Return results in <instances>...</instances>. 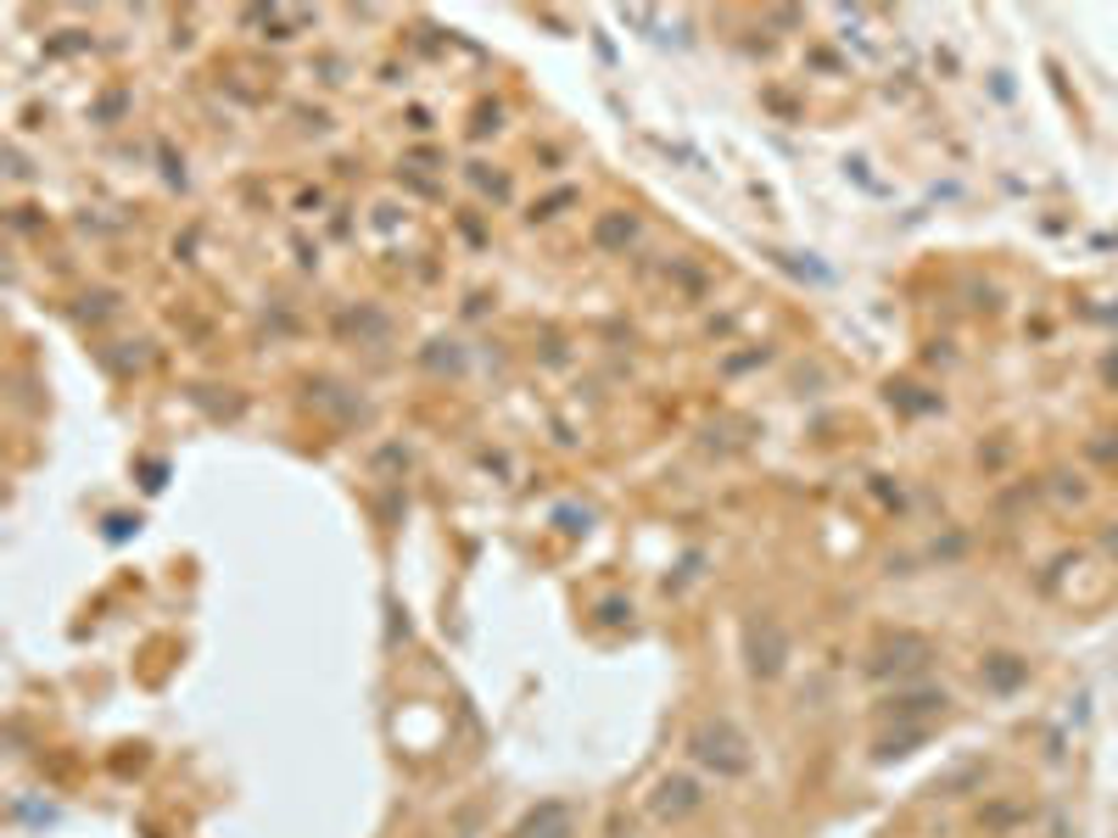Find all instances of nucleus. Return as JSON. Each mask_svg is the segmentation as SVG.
<instances>
[{
    "instance_id": "f257e3e1",
    "label": "nucleus",
    "mask_w": 1118,
    "mask_h": 838,
    "mask_svg": "<svg viewBox=\"0 0 1118 838\" xmlns=\"http://www.w3.org/2000/svg\"><path fill=\"white\" fill-rule=\"evenodd\" d=\"M694 755H699L705 766H716V771H744V766H750L744 737L727 727V721H710V727L694 732Z\"/></svg>"
}]
</instances>
